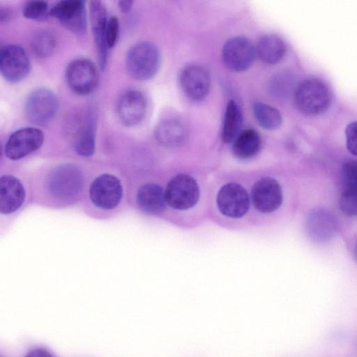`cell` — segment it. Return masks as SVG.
Segmentation results:
<instances>
[{
	"instance_id": "6da1fadb",
	"label": "cell",
	"mask_w": 357,
	"mask_h": 357,
	"mask_svg": "<svg viewBox=\"0 0 357 357\" xmlns=\"http://www.w3.org/2000/svg\"><path fill=\"white\" fill-rule=\"evenodd\" d=\"M296 108L307 116H317L325 112L332 102V93L328 86L317 78L301 81L294 92Z\"/></svg>"
},
{
	"instance_id": "7a4b0ae2",
	"label": "cell",
	"mask_w": 357,
	"mask_h": 357,
	"mask_svg": "<svg viewBox=\"0 0 357 357\" xmlns=\"http://www.w3.org/2000/svg\"><path fill=\"white\" fill-rule=\"evenodd\" d=\"M160 55L158 47L149 41L139 42L127 52L126 65L129 74L135 79L145 81L158 73Z\"/></svg>"
},
{
	"instance_id": "3957f363",
	"label": "cell",
	"mask_w": 357,
	"mask_h": 357,
	"mask_svg": "<svg viewBox=\"0 0 357 357\" xmlns=\"http://www.w3.org/2000/svg\"><path fill=\"white\" fill-rule=\"evenodd\" d=\"M59 108L57 96L50 89L39 87L33 89L27 96L24 112L29 121L44 126L56 116Z\"/></svg>"
},
{
	"instance_id": "277c9868",
	"label": "cell",
	"mask_w": 357,
	"mask_h": 357,
	"mask_svg": "<svg viewBox=\"0 0 357 357\" xmlns=\"http://www.w3.org/2000/svg\"><path fill=\"white\" fill-rule=\"evenodd\" d=\"M66 80L69 89L79 96L92 93L99 82V71L90 59L79 58L68 63Z\"/></svg>"
},
{
	"instance_id": "5b68a950",
	"label": "cell",
	"mask_w": 357,
	"mask_h": 357,
	"mask_svg": "<svg viewBox=\"0 0 357 357\" xmlns=\"http://www.w3.org/2000/svg\"><path fill=\"white\" fill-rule=\"evenodd\" d=\"M165 192L167 203L173 208L186 210L196 204L199 188L196 181L187 174H178L168 183Z\"/></svg>"
},
{
	"instance_id": "8992f818",
	"label": "cell",
	"mask_w": 357,
	"mask_h": 357,
	"mask_svg": "<svg viewBox=\"0 0 357 357\" xmlns=\"http://www.w3.org/2000/svg\"><path fill=\"white\" fill-rule=\"evenodd\" d=\"M29 58L20 45L9 44L3 46L0 51V73L10 83L24 79L30 73Z\"/></svg>"
},
{
	"instance_id": "52a82bcc",
	"label": "cell",
	"mask_w": 357,
	"mask_h": 357,
	"mask_svg": "<svg viewBox=\"0 0 357 357\" xmlns=\"http://www.w3.org/2000/svg\"><path fill=\"white\" fill-rule=\"evenodd\" d=\"M50 16L75 34L83 35L86 32V10L85 2L82 0L58 1L50 8Z\"/></svg>"
},
{
	"instance_id": "ba28073f",
	"label": "cell",
	"mask_w": 357,
	"mask_h": 357,
	"mask_svg": "<svg viewBox=\"0 0 357 357\" xmlns=\"http://www.w3.org/2000/svg\"><path fill=\"white\" fill-rule=\"evenodd\" d=\"M123 195L119 179L110 174L96 177L91 183L89 197L92 203L103 210H112L120 203Z\"/></svg>"
},
{
	"instance_id": "9c48e42d",
	"label": "cell",
	"mask_w": 357,
	"mask_h": 357,
	"mask_svg": "<svg viewBox=\"0 0 357 357\" xmlns=\"http://www.w3.org/2000/svg\"><path fill=\"white\" fill-rule=\"evenodd\" d=\"M43 132L34 127H24L14 131L7 139L4 153L12 160H18L35 152L43 145Z\"/></svg>"
},
{
	"instance_id": "30bf717a",
	"label": "cell",
	"mask_w": 357,
	"mask_h": 357,
	"mask_svg": "<svg viewBox=\"0 0 357 357\" xmlns=\"http://www.w3.org/2000/svg\"><path fill=\"white\" fill-rule=\"evenodd\" d=\"M256 55V47L243 36H236L228 40L222 52L225 66L234 72H242L249 68Z\"/></svg>"
},
{
	"instance_id": "8fae6325",
	"label": "cell",
	"mask_w": 357,
	"mask_h": 357,
	"mask_svg": "<svg viewBox=\"0 0 357 357\" xmlns=\"http://www.w3.org/2000/svg\"><path fill=\"white\" fill-rule=\"evenodd\" d=\"M219 211L225 216L238 218L243 216L250 207V197L240 184L229 183L224 185L217 196Z\"/></svg>"
},
{
	"instance_id": "7c38bea8",
	"label": "cell",
	"mask_w": 357,
	"mask_h": 357,
	"mask_svg": "<svg viewBox=\"0 0 357 357\" xmlns=\"http://www.w3.org/2000/svg\"><path fill=\"white\" fill-rule=\"evenodd\" d=\"M147 102L144 93L132 89L124 91L119 98L116 112L119 121L126 126L132 127L144 119Z\"/></svg>"
},
{
	"instance_id": "4fadbf2b",
	"label": "cell",
	"mask_w": 357,
	"mask_h": 357,
	"mask_svg": "<svg viewBox=\"0 0 357 357\" xmlns=\"http://www.w3.org/2000/svg\"><path fill=\"white\" fill-rule=\"evenodd\" d=\"M108 15L105 4L100 1H90V20L96 43L99 66L104 70L108 61L109 47L106 40Z\"/></svg>"
},
{
	"instance_id": "5bb4252c",
	"label": "cell",
	"mask_w": 357,
	"mask_h": 357,
	"mask_svg": "<svg viewBox=\"0 0 357 357\" xmlns=\"http://www.w3.org/2000/svg\"><path fill=\"white\" fill-rule=\"evenodd\" d=\"M251 199L255 207L262 213L276 211L282 202V191L279 183L271 177L257 181L251 190Z\"/></svg>"
},
{
	"instance_id": "9a60e30c",
	"label": "cell",
	"mask_w": 357,
	"mask_h": 357,
	"mask_svg": "<svg viewBox=\"0 0 357 357\" xmlns=\"http://www.w3.org/2000/svg\"><path fill=\"white\" fill-rule=\"evenodd\" d=\"M75 120L73 126V145L79 155L89 157L96 147V116L92 110L86 111Z\"/></svg>"
},
{
	"instance_id": "2e32d148",
	"label": "cell",
	"mask_w": 357,
	"mask_h": 357,
	"mask_svg": "<svg viewBox=\"0 0 357 357\" xmlns=\"http://www.w3.org/2000/svg\"><path fill=\"white\" fill-rule=\"evenodd\" d=\"M180 84L185 95L192 100L199 101L208 94L210 75L206 69L199 65L186 66L181 72Z\"/></svg>"
},
{
	"instance_id": "e0dca14e",
	"label": "cell",
	"mask_w": 357,
	"mask_h": 357,
	"mask_svg": "<svg viewBox=\"0 0 357 357\" xmlns=\"http://www.w3.org/2000/svg\"><path fill=\"white\" fill-rule=\"evenodd\" d=\"M25 198L23 185L16 177L10 175L0 178V212L8 215L20 208Z\"/></svg>"
},
{
	"instance_id": "ac0fdd59",
	"label": "cell",
	"mask_w": 357,
	"mask_h": 357,
	"mask_svg": "<svg viewBox=\"0 0 357 357\" xmlns=\"http://www.w3.org/2000/svg\"><path fill=\"white\" fill-rule=\"evenodd\" d=\"M51 188L54 195L68 198L77 193L81 187V175L72 165H63L54 172Z\"/></svg>"
},
{
	"instance_id": "d6986e66",
	"label": "cell",
	"mask_w": 357,
	"mask_h": 357,
	"mask_svg": "<svg viewBox=\"0 0 357 357\" xmlns=\"http://www.w3.org/2000/svg\"><path fill=\"white\" fill-rule=\"evenodd\" d=\"M136 201L139 208L150 215L162 213L167 204L163 189L152 183L144 184L139 188Z\"/></svg>"
},
{
	"instance_id": "ffe728a7",
	"label": "cell",
	"mask_w": 357,
	"mask_h": 357,
	"mask_svg": "<svg viewBox=\"0 0 357 357\" xmlns=\"http://www.w3.org/2000/svg\"><path fill=\"white\" fill-rule=\"evenodd\" d=\"M337 227L335 217L326 211H314L308 218V231L310 236L317 241L323 242L332 238Z\"/></svg>"
},
{
	"instance_id": "44dd1931",
	"label": "cell",
	"mask_w": 357,
	"mask_h": 357,
	"mask_svg": "<svg viewBox=\"0 0 357 357\" xmlns=\"http://www.w3.org/2000/svg\"><path fill=\"white\" fill-rule=\"evenodd\" d=\"M186 130L183 123L173 118L160 122L155 130L157 141L163 146L172 147L181 144L185 139Z\"/></svg>"
},
{
	"instance_id": "7402d4cb",
	"label": "cell",
	"mask_w": 357,
	"mask_h": 357,
	"mask_svg": "<svg viewBox=\"0 0 357 357\" xmlns=\"http://www.w3.org/2000/svg\"><path fill=\"white\" fill-rule=\"evenodd\" d=\"M257 55L268 64H275L284 56L287 47L278 36L268 34L261 37L256 46Z\"/></svg>"
},
{
	"instance_id": "603a6c76",
	"label": "cell",
	"mask_w": 357,
	"mask_h": 357,
	"mask_svg": "<svg viewBox=\"0 0 357 357\" xmlns=\"http://www.w3.org/2000/svg\"><path fill=\"white\" fill-rule=\"evenodd\" d=\"M261 144V138L257 131L245 130L233 142V153L238 158L249 159L258 153Z\"/></svg>"
},
{
	"instance_id": "cb8c5ba5",
	"label": "cell",
	"mask_w": 357,
	"mask_h": 357,
	"mask_svg": "<svg viewBox=\"0 0 357 357\" xmlns=\"http://www.w3.org/2000/svg\"><path fill=\"white\" fill-rule=\"evenodd\" d=\"M243 124V116L240 107L234 101L230 100L225 114L222 138L225 143H233L240 135Z\"/></svg>"
},
{
	"instance_id": "d4e9b609",
	"label": "cell",
	"mask_w": 357,
	"mask_h": 357,
	"mask_svg": "<svg viewBox=\"0 0 357 357\" xmlns=\"http://www.w3.org/2000/svg\"><path fill=\"white\" fill-rule=\"evenodd\" d=\"M57 39L54 32L49 29H40L32 36L30 47L32 52L39 58L51 56L55 51Z\"/></svg>"
},
{
	"instance_id": "484cf974",
	"label": "cell",
	"mask_w": 357,
	"mask_h": 357,
	"mask_svg": "<svg viewBox=\"0 0 357 357\" xmlns=\"http://www.w3.org/2000/svg\"><path fill=\"white\" fill-rule=\"evenodd\" d=\"M255 117L263 128L273 130L278 128L282 124V115L276 108L261 102H256L253 105Z\"/></svg>"
},
{
	"instance_id": "4316f807",
	"label": "cell",
	"mask_w": 357,
	"mask_h": 357,
	"mask_svg": "<svg viewBox=\"0 0 357 357\" xmlns=\"http://www.w3.org/2000/svg\"><path fill=\"white\" fill-rule=\"evenodd\" d=\"M339 206L345 215L357 216V181H346L339 198Z\"/></svg>"
},
{
	"instance_id": "83f0119b",
	"label": "cell",
	"mask_w": 357,
	"mask_h": 357,
	"mask_svg": "<svg viewBox=\"0 0 357 357\" xmlns=\"http://www.w3.org/2000/svg\"><path fill=\"white\" fill-rule=\"evenodd\" d=\"M50 9L47 1H30L23 8V15L31 20L44 21L50 16Z\"/></svg>"
},
{
	"instance_id": "f1b7e54d",
	"label": "cell",
	"mask_w": 357,
	"mask_h": 357,
	"mask_svg": "<svg viewBox=\"0 0 357 357\" xmlns=\"http://www.w3.org/2000/svg\"><path fill=\"white\" fill-rule=\"evenodd\" d=\"M119 28L120 25L118 17L115 15L109 17L106 31V40L109 49L116 45L119 38Z\"/></svg>"
},
{
	"instance_id": "f546056e",
	"label": "cell",
	"mask_w": 357,
	"mask_h": 357,
	"mask_svg": "<svg viewBox=\"0 0 357 357\" xmlns=\"http://www.w3.org/2000/svg\"><path fill=\"white\" fill-rule=\"evenodd\" d=\"M345 137L347 150L352 155H357V121L347 125Z\"/></svg>"
},
{
	"instance_id": "4dcf8cb0",
	"label": "cell",
	"mask_w": 357,
	"mask_h": 357,
	"mask_svg": "<svg viewBox=\"0 0 357 357\" xmlns=\"http://www.w3.org/2000/svg\"><path fill=\"white\" fill-rule=\"evenodd\" d=\"M287 78L284 75H278L273 77L270 83V90L275 96H281L288 91L289 81Z\"/></svg>"
},
{
	"instance_id": "1f68e13d",
	"label": "cell",
	"mask_w": 357,
	"mask_h": 357,
	"mask_svg": "<svg viewBox=\"0 0 357 357\" xmlns=\"http://www.w3.org/2000/svg\"><path fill=\"white\" fill-rule=\"evenodd\" d=\"M343 172L346 181H357V161L347 162L343 166Z\"/></svg>"
},
{
	"instance_id": "d6a6232c",
	"label": "cell",
	"mask_w": 357,
	"mask_h": 357,
	"mask_svg": "<svg viewBox=\"0 0 357 357\" xmlns=\"http://www.w3.org/2000/svg\"><path fill=\"white\" fill-rule=\"evenodd\" d=\"M13 15V11L8 7L0 6V22H6L11 19Z\"/></svg>"
},
{
	"instance_id": "836d02e7",
	"label": "cell",
	"mask_w": 357,
	"mask_h": 357,
	"mask_svg": "<svg viewBox=\"0 0 357 357\" xmlns=\"http://www.w3.org/2000/svg\"><path fill=\"white\" fill-rule=\"evenodd\" d=\"M133 1L132 0H121L118 1L119 10L123 13H128L132 7Z\"/></svg>"
},
{
	"instance_id": "e575fe53",
	"label": "cell",
	"mask_w": 357,
	"mask_h": 357,
	"mask_svg": "<svg viewBox=\"0 0 357 357\" xmlns=\"http://www.w3.org/2000/svg\"><path fill=\"white\" fill-rule=\"evenodd\" d=\"M25 357H52L47 351L44 349H34L30 351Z\"/></svg>"
},
{
	"instance_id": "d590c367",
	"label": "cell",
	"mask_w": 357,
	"mask_h": 357,
	"mask_svg": "<svg viewBox=\"0 0 357 357\" xmlns=\"http://www.w3.org/2000/svg\"><path fill=\"white\" fill-rule=\"evenodd\" d=\"M354 255H355V257H356V259L357 260V241H356V244H355Z\"/></svg>"
}]
</instances>
